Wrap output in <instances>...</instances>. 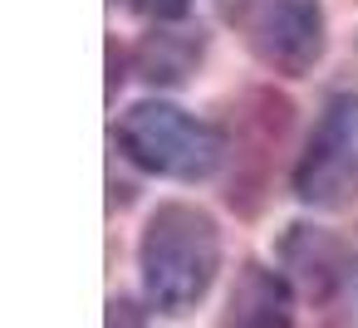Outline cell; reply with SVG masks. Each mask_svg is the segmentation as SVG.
Instances as JSON below:
<instances>
[{"mask_svg": "<svg viewBox=\"0 0 358 328\" xmlns=\"http://www.w3.org/2000/svg\"><path fill=\"white\" fill-rule=\"evenodd\" d=\"M216 328H294V284L280 269L245 260L236 269V284L226 294Z\"/></svg>", "mask_w": 358, "mask_h": 328, "instance_id": "obj_5", "label": "cell"}, {"mask_svg": "<svg viewBox=\"0 0 358 328\" xmlns=\"http://www.w3.org/2000/svg\"><path fill=\"white\" fill-rule=\"evenodd\" d=\"M280 255L289 264V279L309 299H329L334 284L343 279V245L319 225H289V235L280 240Z\"/></svg>", "mask_w": 358, "mask_h": 328, "instance_id": "obj_6", "label": "cell"}, {"mask_svg": "<svg viewBox=\"0 0 358 328\" xmlns=\"http://www.w3.org/2000/svg\"><path fill=\"white\" fill-rule=\"evenodd\" d=\"M113 6L133 10V15H143V20H157V25H167V20H182V15L192 10V0H113Z\"/></svg>", "mask_w": 358, "mask_h": 328, "instance_id": "obj_8", "label": "cell"}, {"mask_svg": "<svg viewBox=\"0 0 358 328\" xmlns=\"http://www.w3.org/2000/svg\"><path fill=\"white\" fill-rule=\"evenodd\" d=\"M201 59V35L192 30H157L138 45V74L148 84H182Z\"/></svg>", "mask_w": 358, "mask_h": 328, "instance_id": "obj_7", "label": "cell"}, {"mask_svg": "<svg viewBox=\"0 0 358 328\" xmlns=\"http://www.w3.org/2000/svg\"><path fill=\"white\" fill-rule=\"evenodd\" d=\"M113 142L133 167H143L152 177H172V181H206L226 157V137L216 123H206L177 103H157V98L133 103L118 118Z\"/></svg>", "mask_w": 358, "mask_h": 328, "instance_id": "obj_2", "label": "cell"}, {"mask_svg": "<svg viewBox=\"0 0 358 328\" xmlns=\"http://www.w3.org/2000/svg\"><path fill=\"white\" fill-rule=\"evenodd\" d=\"M294 196L314 211H338L358 196V94H334L294 162Z\"/></svg>", "mask_w": 358, "mask_h": 328, "instance_id": "obj_4", "label": "cell"}, {"mask_svg": "<svg viewBox=\"0 0 358 328\" xmlns=\"http://www.w3.org/2000/svg\"><path fill=\"white\" fill-rule=\"evenodd\" d=\"M221 269V230L201 206L167 201L148 216L138 240L143 299L157 313H187L206 299Z\"/></svg>", "mask_w": 358, "mask_h": 328, "instance_id": "obj_1", "label": "cell"}, {"mask_svg": "<svg viewBox=\"0 0 358 328\" xmlns=\"http://www.w3.org/2000/svg\"><path fill=\"white\" fill-rule=\"evenodd\" d=\"M221 20L275 74H309L324 59V0H216Z\"/></svg>", "mask_w": 358, "mask_h": 328, "instance_id": "obj_3", "label": "cell"}]
</instances>
